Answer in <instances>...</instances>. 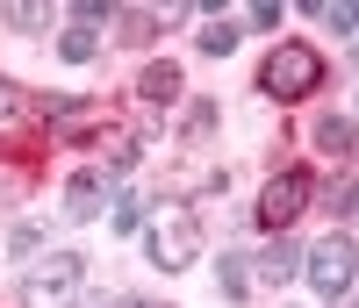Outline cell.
<instances>
[{
    "label": "cell",
    "mask_w": 359,
    "mask_h": 308,
    "mask_svg": "<svg viewBox=\"0 0 359 308\" xmlns=\"http://www.w3.org/2000/svg\"><path fill=\"white\" fill-rule=\"evenodd\" d=\"M316 79H323L316 43H273V50H266V65H259V94H266V101H309Z\"/></svg>",
    "instance_id": "cell-1"
},
{
    "label": "cell",
    "mask_w": 359,
    "mask_h": 308,
    "mask_svg": "<svg viewBox=\"0 0 359 308\" xmlns=\"http://www.w3.org/2000/svg\"><path fill=\"white\" fill-rule=\"evenodd\" d=\"M144 258H151L158 272H187L201 258V223H194L187 208H158L151 230H144Z\"/></svg>",
    "instance_id": "cell-2"
},
{
    "label": "cell",
    "mask_w": 359,
    "mask_h": 308,
    "mask_svg": "<svg viewBox=\"0 0 359 308\" xmlns=\"http://www.w3.org/2000/svg\"><path fill=\"white\" fill-rule=\"evenodd\" d=\"M79 287H86V258L50 251V258H36V265H29L22 301H29V308H72V301H79Z\"/></svg>",
    "instance_id": "cell-3"
},
{
    "label": "cell",
    "mask_w": 359,
    "mask_h": 308,
    "mask_svg": "<svg viewBox=\"0 0 359 308\" xmlns=\"http://www.w3.org/2000/svg\"><path fill=\"white\" fill-rule=\"evenodd\" d=\"M302 265H309V287H316L323 301H338V294H352V272H359V251H352V237H316Z\"/></svg>",
    "instance_id": "cell-4"
},
{
    "label": "cell",
    "mask_w": 359,
    "mask_h": 308,
    "mask_svg": "<svg viewBox=\"0 0 359 308\" xmlns=\"http://www.w3.org/2000/svg\"><path fill=\"white\" fill-rule=\"evenodd\" d=\"M309 194H316V179L294 165V172H280V179H266V194H259V223L266 230H287L294 215L309 208Z\"/></svg>",
    "instance_id": "cell-5"
},
{
    "label": "cell",
    "mask_w": 359,
    "mask_h": 308,
    "mask_svg": "<svg viewBox=\"0 0 359 308\" xmlns=\"http://www.w3.org/2000/svg\"><path fill=\"white\" fill-rule=\"evenodd\" d=\"M101 50V22H65V36H57V57H65V65H86V57Z\"/></svg>",
    "instance_id": "cell-6"
},
{
    "label": "cell",
    "mask_w": 359,
    "mask_h": 308,
    "mask_svg": "<svg viewBox=\"0 0 359 308\" xmlns=\"http://www.w3.org/2000/svg\"><path fill=\"white\" fill-rule=\"evenodd\" d=\"M137 94L151 101V108H165V101L180 94V65H165V57H158V65H144V79H137Z\"/></svg>",
    "instance_id": "cell-7"
},
{
    "label": "cell",
    "mask_w": 359,
    "mask_h": 308,
    "mask_svg": "<svg viewBox=\"0 0 359 308\" xmlns=\"http://www.w3.org/2000/svg\"><path fill=\"white\" fill-rule=\"evenodd\" d=\"M101 201H108V179H101V172H79V179H72V187H65V208L79 215V223H86V215H94Z\"/></svg>",
    "instance_id": "cell-8"
},
{
    "label": "cell",
    "mask_w": 359,
    "mask_h": 308,
    "mask_svg": "<svg viewBox=\"0 0 359 308\" xmlns=\"http://www.w3.org/2000/svg\"><path fill=\"white\" fill-rule=\"evenodd\" d=\"M352 144H359V130H352L345 115H323V122H316V150H331V158H345Z\"/></svg>",
    "instance_id": "cell-9"
},
{
    "label": "cell",
    "mask_w": 359,
    "mask_h": 308,
    "mask_svg": "<svg viewBox=\"0 0 359 308\" xmlns=\"http://www.w3.org/2000/svg\"><path fill=\"white\" fill-rule=\"evenodd\" d=\"M101 158H108V172H130L137 165V136L130 130H101Z\"/></svg>",
    "instance_id": "cell-10"
},
{
    "label": "cell",
    "mask_w": 359,
    "mask_h": 308,
    "mask_svg": "<svg viewBox=\"0 0 359 308\" xmlns=\"http://www.w3.org/2000/svg\"><path fill=\"white\" fill-rule=\"evenodd\" d=\"M294 258H302V251H294V244L280 237V244H266V258H259V272H266V280L280 287V280H294Z\"/></svg>",
    "instance_id": "cell-11"
},
{
    "label": "cell",
    "mask_w": 359,
    "mask_h": 308,
    "mask_svg": "<svg viewBox=\"0 0 359 308\" xmlns=\"http://www.w3.org/2000/svg\"><path fill=\"white\" fill-rule=\"evenodd\" d=\"M216 280H223V294H230V301H245V294H252V265L237 258V251H223V265H216Z\"/></svg>",
    "instance_id": "cell-12"
},
{
    "label": "cell",
    "mask_w": 359,
    "mask_h": 308,
    "mask_svg": "<svg viewBox=\"0 0 359 308\" xmlns=\"http://www.w3.org/2000/svg\"><path fill=\"white\" fill-rule=\"evenodd\" d=\"M201 50H208V57H230V50H237V22H208V29H201Z\"/></svg>",
    "instance_id": "cell-13"
},
{
    "label": "cell",
    "mask_w": 359,
    "mask_h": 308,
    "mask_svg": "<svg viewBox=\"0 0 359 308\" xmlns=\"http://www.w3.org/2000/svg\"><path fill=\"white\" fill-rule=\"evenodd\" d=\"M108 223L123 230V237H137V230H144V208H137V201H115V215H108Z\"/></svg>",
    "instance_id": "cell-14"
},
{
    "label": "cell",
    "mask_w": 359,
    "mask_h": 308,
    "mask_svg": "<svg viewBox=\"0 0 359 308\" xmlns=\"http://www.w3.org/2000/svg\"><path fill=\"white\" fill-rule=\"evenodd\" d=\"M36 244H43V230H36V223H22V230L8 237V251H15V258H29V251H36Z\"/></svg>",
    "instance_id": "cell-15"
},
{
    "label": "cell",
    "mask_w": 359,
    "mask_h": 308,
    "mask_svg": "<svg viewBox=\"0 0 359 308\" xmlns=\"http://www.w3.org/2000/svg\"><path fill=\"white\" fill-rule=\"evenodd\" d=\"M8 29H43V8H29V0H15V8H8Z\"/></svg>",
    "instance_id": "cell-16"
},
{
    "label": "cell",
    "mask_w": 359,
    "mask_h": 308,
    "mask_svg": "<svg viewBox=\"0 0 359 308\" xmlns=\"http://www.w3.org/2000/svg\"><path fill=\"white\" fill-rule=\"evenodd\" d=\"M316 15H323V22H331V29H338V36H352V29H359V8H316Z\"/></svg>",
    "instance_id": "cell-17"
},
{
    "label": "cell",
    "mask_w": 359,
    "mask_h": 308,
    "mask_svg": "<svg viewBox=\"0 0 359 308\" xmlns=\"http://www.w3.org/2000/svg\"><path fill=\"white\" fill-rule=\"evenodd\" d=\"M22 101H29L22 86H8V79H0V122H15V115H22Z\"/></svg>",
    "instance_id": "cell-18"
}]
</instances>
